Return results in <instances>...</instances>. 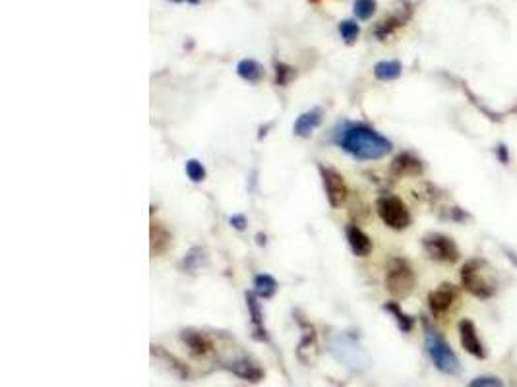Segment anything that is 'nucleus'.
Returning a JSON list of instances; mask_svg holds the SVG:
<instances>
[{"instance_id": "36", "label": "nucleus", "mask_w": 517, "mask_h": 387, "mask_svg": "<svg viewBox=\"0 0 517 387\" xmlns=\"http://www.w3.org/2000/svg\"><path fill=\"white\" fill-rule=\"evenodd\" d=\"M169 2H184V0H169Z\"/></svg>"}, {"instance_id": "25", "label": "nucleus", "mask_w": 517, "mask_h": 387, "mask_svg": "<svg viewBox=\"0 0 517 387\" xmlns=\"http://www.w3.org/2000/svg\"><path fill=\"white\" fill-rule=\"evenodd\" d=\"M339 34H341V39L347 45H355L360 35L359 23L355 22V20H343V22L339 23Z\"/></svg>"}, {"instance_id": "16", "label": "nucleus", "mask_w": 517, "mask_h": 387, "mask_svg": "<svg viewBox=\"0 0 517 387\" xmlns=\"http://www.w3.org/2000/svg\"><path fill=\"white\" fill-rule=\"evenodd\" d=\"M320 124H322V111L320 109H312V111L303 113L294 120L292 132H294V136L299 137H310Z\"/></svg>"}, {"instance_id": "12", "label": "nucleus", "mask_w": 517, "mask_h": 387, "mask_svg": "<svg viewBox=\"0 0 517 387\" xmlns=\"http://www.w3.org/2000/svg\"><path fill=\"white\" fill-rule=\"evenodd\" d=\"M390 172L392 176L397 178H405V176H420L425 172V165L423 161L418 159L416 155L409 153V151H401L397 153L390 165Z\"/></svg>"}, {"instance_id": "30", "label": "nucleus", "mask_w": 517, "mask_h": 387, "mask_svg": "<svg viewBox=\"0 0 517 387\" xmlns=\"http://www.w3.org/2000/svg\"><path fill=\"white\" fill-rule=\"evenodd\" d=\"M494 155H496V161H498V163H502V165H509V161H512L509 148H507L506 144H496Z\"/></svg>"}, {"instance_id": "24", "label": "nucleus", "mask_w": 517, "mask_h": 387, "mask_svg": "<svg viewBox=\"0 0 517 387\" xmlns=\"http://www.w3.org/2000/svg\"><path fill=\"white\" fill-rule=\"evenodd\" d=\"M297 78V68L285 62H275V85L287 88Z\"/></svg>"}, {"instance_id": "14", "label": "nucleus", "mask_w": 517, "mask_h": 387, "mask_svg": "<svg viewBox=\"0 0 517 387\" xmlns=\"http://www.w3.org/2000/svg\"><path fill=\"white\" fill-rule=\"evenodd\" d=\"M247 308L248 314H250V321H252L254 339L268 343L270 341V337H268V331L264 328V312H262V306H260L256 293H247Z\"/></svg>"}, {"instance_id": "13", "label": "nucleus", "mask_w": 517, "mask_h": 387, "mask_svg": "<svg viewBox=\"0 0 517 387\" xmlns=\"http://www.w3.org/2000/svg\"><path fill=\"white\" fill-rule=\"evenodd\" d=\"M345 237H347L349 242V248L351 252L357 256V258H366V256H370L372 248H374V244H372V239L357 225H347L345 228Z\"/></svg>"}, {"instance_id": "10", "label": "nucleus", "mask_w": 517, "mask_h": 387, "mask_svg": "<svg viewBox=\"0 0 517 387\" xmlns=\"http://www.w3.org/2000/svg\"><path fill=\"white\" fill-rule=\"evenodd\" d=\"M457 333H459L461 347L465 349V353L475 356L477 360L488 358V351H486V347H484L483 339H481L479 330H477V325H475L472 319H461L459 323H457Z\"/></svg>"}, {"instance_id": "2", "label": "nucleus", "mask_w": 517, "mask_h": 387, "mask_svg": "<svg viewBox=\"0 0 517 387\" xmlns=\"http://www.w3.org/2000/svg\"><path fill=\"white\" fill-rule=\"evenodd\" d=\"M423 330H425V351L434 368L446 376H459V356L451 349L450 343L446 341V337L427 318H423Z\"/></svg>"}, {"instance_id": "19", "label": "nucleus", "mask_w": 517, "mask_h": 387, "mask_svg": "<svg viewBox=\"0 0 517 387\" xmlns=\"http://www.w3.org/2000/svg\"><path fill=\"white\" fill-rule=\"evenodd\" d=\"M149 232H151V256H153V258H157V256H161V254H165V252H167V248L171 246V240H173V237H171L169 230L163 227L161 223H157V221H153V223H151Z\"/></svg>"}, {"instance_id": "21", "label": "nucleus", "mask_w": 517, "mask_h": 387, "mask_svg": "<svg viewBox=\"0 0 517 387\" xmlns=\"http://www.w3.org/2000/svg\"><path fill=\"white\" fill-rule=\"evenodd\" d=\"M383 312H388L392 318L395 319V323H397V328L403 331V333H411L413 328H415V318L413 316H409L407 312H403V308L399 306L397 302H386L383 304Z\"/></svg>"}, {"instance_id": "8", "label": "nucleus", "mask_w": 517, "mask_h": 387, "mask_svg": "<svg viewBox=\"0 0 517 387\" xmlns=\"http://www.w3.org/2000/svg\"><path fill=\"white\" fill-rule=\"evenodd\" d=\"M320 171V176H322V184H324V192H326L327 204L331 207H341L347 200V184H345V178L339 171H336L333 167H327V165H320L318 167Z\"/></svg>"}, {"instance_id": "23", "label": "nucleus", "mask_w": 517, "mask_h": 387, "mask_svg": "<svg viewBox=\"0 0 517 387\" xmlns=\"http://www.w3.org/2000/svg\"><path fill=\"white\" fill-rule=\"evenodd\" d=\"M299 325L303 328L304 333L303 339L299 343V351H297V354H299V358H303L304 351H310V349H314L316 347V330L308 321H304V319H299Z\"/></svg>"}, {"instance_id": "15", "label": "nucleus", "mask_w": 517, "mask_h": 387, "mask_svg": "<svg viewBox=\"0 0 517 387\" xmlns=\"http://www.w3.org/2000/svg\"><path fill=\"white\" fill-rule=\"evenodd\" d=\"M225 368L229 370V372H233L236 377L247 379V382H252V384H258V382L264 379V370H262L256 362L248 360V358L233 360L231 364H225Z\"/></svg>"}, {"instance_id": "20", "label": "nucleus", "mask_w": 517, "mask_h": 387, "mask_svg": "<svg viewBox=\"0 0 517 387\" xmlns=\"http://www.w3.org/2000/svg\"><path fill=\"white\" fill-rule=\"evenodd\" d=\"M403 64L399 60H380L374 64V76L380 81H394L401 78Z\"/></svg>"}, {"instance_id": "17", "label": "nucleus", "mask_w": 517, "mask_h": 387, "mask_svg": "<svg viewBox=\"0 0 517 387\" xmlns=\"http://www.w3.org/2000/svg\"><path fill=\"white\" fill-rule=\"evenodd\" d=\"M151 354L159 358V360H163V362H167V368H169L173 374H177L180 379H188L190 377V368L184 364L182 360H179L175 354L167 353L163 347H159V345H151Z\"/></svg>"}, {"instance_id": "11", "label": "nucleus", "mask_w": 517, "mask_h": 387, "mask_svg": "<svg viewBox=\"0 0 517 387\" xmlns=\"http://www.w3.org/2000/svg\"><path fill=\"white\" fill-rule=\"evenodd\" d=\"M180 341L188 347V351L194 358H207L210 354L215 353V345L210 335L203 331L184 330L180 333Z\"/></svg>"}, {"instance_id": "27", "label": "nucleus", "mask_w": 517, "mask_h": 387, "mask_svg": "<svg viewBox=\"0 0 517 387\" xmlns=\"http://www.w3.org/2000/svg\"><path fill=\"white\" fill-rule=\"evenodd\" d=\"M353 12L359 20H370L376 14V0H355L353 2Z\"/></svg>"}, {"instance_id": "6", "label": "nucleus", "mask_w": 517, "mask_h": 387, "mask_svg": "<svg viewBox=\"0 0 517 387\" xmlns=\"http://www.w3.org/2000/svg\"><path fill=\"white\" fill-rule=\"evenodd\" d=\"M376 213L382 219V223L386 227L394 228V230H405L407 227H411V211L405 205V202L397 196H380L376 200Z\"/></svg>"}, {"instance_id": "31", "label": "nucleus", "mask_w": 517, "mask_h": 387, "mask_svg": "<svg viewBox=\"0 0 517 387\" xmlns=\"http://www.w3.org/2000/svg\"><path fill=\"white\" fill-rule=\"evenodd\" d=\"M229 221H231V225H233L236 230H244V228H247V225H248L247 217H244V215H233L231 219H229Z\"/></svg>"}, {"instance_id": "35", "label": "nucleus", "mask_w": 517, "mask_h": 387, "mask_svg": "<svg viewBox=\"0 0 517 387\" xmlns=\"http://www.w3.org/2000/svg\"><path fill=\"white\" fill-rule=\"evenodd\" d=\"M514 386H516V387H517V376H516V377H514Z\"/></svg>"}, {"instance_id": "1", "label": "nucleus", "mask_w": 517, "mask_h": 387, "mask_svg": "<svg viewBox=\"0 0 517 387\" xmlns=\"http://www.w3.org/2000/svg\"><path fill=\"white\" fill-rule=\"evenodd\" d=\"M345 153L359 161H378L392 153L394 144L364 122H345L333 136Z\"/></svg>"}, {"instance_id": "33", "label": "nucleus", "mask_w": 517, "mask_h": 387, "mask_svg": "<svg viewBox=\"0 0 517 387\" xmlns=\"http://www.w3.org/2000/svg\"><path fill=\"white\" fill-rule=\"evenodd\" d=\"M186 2H190V4H194V6H196V4H200L202 0H186Z\"/></svg>"}, {"instance_id": "18", "label": "nucleus", "mask_w": 517, "mask_h": 387, "mask_svg": "<svg viewBox=\"0 0 517 387\" xmlns=\"http://www.w3.org/2000/svg\"><path fill=\"white\" fill-rule=\"evenodd\" d=\"M236 74H238L240 80L248 81V83H258L266 76V68L254 58H242L236 64Z\"/></svg>"}, {"instance_id": "34", "label": "nucleus", "mask_w": 517, "mask_h": 387, "mask_svg": "<svg viewBox=\"0 0 517 387\" xmlns=\"http://www.w3.org/2000/svg\"><path fill=\"white\" fill-rule=\"evenodd\" d=\"M308 2H310V4H320L322 0H308Z\"/></svg>"}, {"instance_id": "32", "label": "nucleus", "mask_w": 517, "mask_h": 387, "mask_svg": "<svg viewBox=\"0 0 517 387\" xmlns=\"http://www.w3.org/2000/svg\"><path fill=\"white\" fill-rule=\"evenodd\" d=\"M256 242H258V246H264L266 244V235H262V232L256 235Z\"/></svg>"}, {"instance_id": "3", "label": "nucleus", "mask_w": 517, "mask_h": 387, "mask_svg": "<svg viewBox=\"0 0 517 387\" xmlns=\"http://www.w3.org/2000/svg\"><path fill=\"white\" fill-rule=\"evenodd\" d=\"M463 289L479 300H488L496 295L498 286L488 273V263L481 258H471L463 263L459 271Z\"/></svg>"}, {"instance_id": "7", "label": "nucleus", "mask_w": 517, "mask_h": 387, "mask_svg": "<svg viewBox=\"0 0 517 387\" xmlns=\"http://www.w3.org/2000/svg\"><path fill=\"white\" fill-rule=\"evenodd\" d=\"M423 248L432 262L438 263H455L459 262L461 252L455 240L442 232H430L423 239Z\"/></svg>"}, {"instance_id": "22", "label": "nucleus", "mask_w": 517, "mask_h": 387, "mask_svg": "<svg viewBox=\"0 0 517 387\" xmlns=\"http://www.w3.org/2000/svg\"><path fill=\"white\" fill-rule=\"evenodd\" d=\"M254 293L258 298H271L277 293V281L270 273H260L254 277Z\"/></svg>"}, {"instance_id": "28", "label": "nucleus", "mask_w": 517, "mask_h": 387, "mask_svg": "<svg viewBox=\"0 0 517 387\" xmlns=\"http://www.w3.org/2000/svg\"><path fill=\"white\" fill-rule=\"evenodd\" d=\"M467 387H506V384L498 376L492 374H481V376L472 377L471 382L467 384Z\"/></svg>"}, {"instance_id": "29", "label": "nucleus", "mask_w": 517, "mask_h": 387, "mask_svg": "<svg viewBox=\"0 0 517 387\" xmlns=\"http://www.w3.org/2000/svg\"><path fill=\"white\" fill-rule=\"evenodd\" d=\"M186 174H188V178H190L192 183H202L205 181V169H203V165L198 159H188L186 161Z\"/></svg>"}, {"instance_id": "5", "label": "nucleus", "mask_w": 517, "mask_h": 387, "mask_svg": "<svg viewBox=\"0 0 517 387\" xmlns=\"http://www.w3.org/2000/svg\"><path fill=\"white\" fill-rule=\"evenodd\" d=\"M418 2L420 0H397L394 4V8L390 10V14H386L382 20L372 27L374 37L378 41H388L392 35H395L397 29H401V27H405L407 23L411 22Z\"/></svg>"}, {"instance_id": "26", "label": "nucleus", "mask_w": 517, "mask_h": 387, "mask_svg": "<svg viewBox=\"0 0 517 387\" xmlns=\"http://www.w3.org/2000/svg\"><path fill=\"white\" fill-rule=\"evenodd\" d=\"M205 262V250L203 248H192L188 254H186V258L182 260V267L186 269V271H198L200 267H202V263Z\"/></svg>"}, {"instance_id": "9", "label": "nucleus", "mask_w": 517, "mask_h": 387, "mask_svg": "<svg viewBox=\"0 0 517 387\" xmlns=\"http://www.w3.org/2000/svg\"><path fill=\"white\" fill-rule=\"evenodd\" d=\"M459 300V291L457 286L451 285V283H442L438 289L430 291L428 293V308L432 312L434 318H442L450 312L451 308L455 306V302Z\"/></svg>"}, {"instance_id": "4", "label": "nucleus", "mask_w": 517, "mask_h": 387, "mask_svg": "<svg viewBox=\"0 0 517 387\" xmlns=\"http://www.w3.org/2000/svg\"><path fill=\"white\" fill-rule=\"evenodd\" d=\"M416 275L403 258H390L386 269V289L394 298H407L415 291Z\"/></svg>"}]
</instances>
